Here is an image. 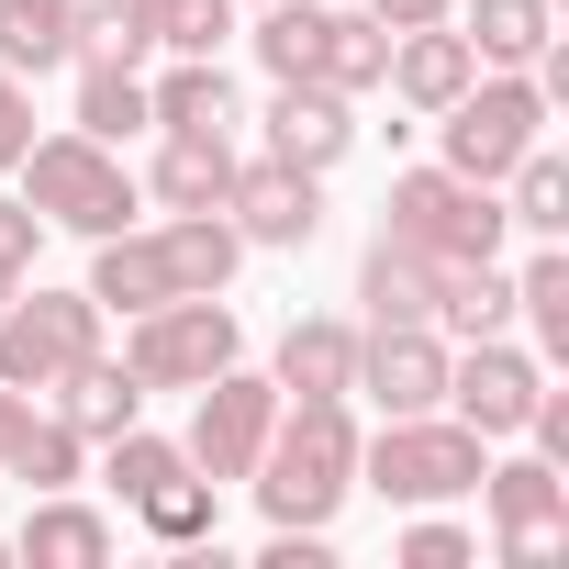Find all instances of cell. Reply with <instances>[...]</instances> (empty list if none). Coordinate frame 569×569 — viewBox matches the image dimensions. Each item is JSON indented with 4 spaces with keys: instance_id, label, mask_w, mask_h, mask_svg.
Instances as JSON below:
<instances>
[{
    "instance_id": "1",
    "label": "cell",
    "mask_w": 569,
    "mask_h": 569,
    "mask_svg": "<svg viewBox=\"0 0 569 569\" xmlns=\"http://www.w3.org/2000/svg\"><path fill=\"white\" fill-rule=\"evenodd\" d=\"M234 268H246V234L223 212H168V223L101 234L79 291L101 313H157V302H190V291H234Z\"/></svg>"
},
{
    "instance_id": "2",
    "label": "cell",
    "mask_w": 569,
    "mask_h": 569,
    "mask_svg": "<svg viewBox=\"0 0 569 569\" xmlns=\"http://www.w3.org/2000/svg\"><path fill=\"white\" fill-rule=\"evenodd\" d=\"M246 491L268 525H336L358 491V402H279Z\"/></svg>"
},
{
    "instance_id": "3",
    "label": "cell",
    "mask_w": 569,
    "mask_h": 569,
    "mask_svg": "<svg viewBox=\"0 0 569 569\" xmlns=\"http://www.w3.org/2000/svg\"><path fill=\"white\" fill-rule=\"evenodd\" d=\"M23 201L46 212V234H123V223H146V190H134V168H123V146H101V134H34L23 146Z\"/></svg>"
},
{
    "instance_id": "4",
    "label": "cell",
    "mask_w": 569,
    "mask_h": 569,
    "mask_svg": "<svg viewBox=\"0 0 569 569\" xmlns=\"http://www.w3.org/2000/svg\"><path fill=\"white\" fill-rule=\"evenodd\" d=\"M491 469V447L458 425V413H391L380 436H358V491H380L391 513H425V502H469Z\"/></svg>"
},
{
    "instance_id": "5",
    "label": "cell",
    "mask_w": 569,
    "mask_h": 569,
    "mask_svg": "<svg viewBox=\"0 0 569 569\" xmlns=\"http://www.w3.org/2000/svg\"><path fill=\"white\" fill-rule=\"evenodd\" d=\"M380 234H402V246H425L436 268H458V257H502V190L491 179H458L447 157H425V168H391V201H380Z\"/></svg>"
},
{
    "instance_id": "6",
    "label": "cell",
    "mask_w": 569,
    "mask_h": 569,
    "mask_svg": "<svg viewBox=\"0 0 569 569\" xmlns=\"http://www.w3.org/2000/svg\"><path fill=\"white\" fill-rule=\"evenodd\" d=\"M547 112H558V101H547L525 68H480V79L436 112V157H447L458 179H491V190H502V168L547 146Z\"/></svg>"
},
{
    "instance_id": "7",
    "label": "cell",
    "mask_w": 569,
    "mask_h": 569,
    "mask_svg": "<svg viewBox=\"0 0 569 569\" xmlns=\"http://www.w3.org/2000/svg\"><path fill=\"white\" fill-rule=\"evenodd\" d=\"M246 358V325L223 291H190V302H157V313H123V369L146 391H201L212 369Z\"/></svg>"
},
{
    "instance_id": "8",
    "label": "cell",
    "mask_w": 569,
    "mask_h": 569,
    "mask_svg": "<svg viewBox=\"0 0 569 569\" xmlns=\"http://www.w3.org/2000/svg\"><path fill=\"white\" fill-rule=\"evenodd\" d=\"M90 347H101V302H90V291H46V279H23V291L0 302V380L34 391V402H46Z\"/></svg>"
},
{
    "instance_id": "9",
    "label": "cell",
    "mask_w": 569,
    "mask_h": 569,
    "mask_svg": "<svg viewBox=\"0 0 569 569\" xmlns=\"http://www.w3.org/2000/svg\"><path fill=\"white\" fill-rule=\"evenodd\" d=\"M480 513H491V558H513V569H547L558 547H569V469H547L536 447H491V469H480Z\"/></svg>"
},
{
    "instance_id": "10",
    "label": "cell",
    "mask_w": 569,
    "mask_h": 569,
    "mask_svg": "<svg viewBox=\"0 0 569 569\" xmlns=\"http://www.w3.org/2000/svg\"><path fill=\"white\" fill-rule=\"evenodd\" d=\"M536 391H547V358H536V347H513V336L447 347V413H458L480 447H513L525 413H536Z\"/></svg>"
},
{
    "instance_id": "11",
    "label": "cell",
    "mask_w": 569,
    "mask_h": 569,
    "mask_svg": "<svg viewBox=\"0 0 569 569\" xmlns=\"http://www.w3.org/2000/svg\"><path fill=\"white\" fill-rule=\"evenodd\" d=\"M268 425H279V380L234 358V369H212V380L190 391V436H179V447H190L201 480H246L257 447H268Z\"/></svg>"
},
{
    "instance_id": "12",
    "label": "cell",
    "mask_w": 569,
    "mask_h": 569,
    "mask_svg": "<svg viewBox=\"0 0 569 569\" xmlns=\"http://www.w3.org/2000/svg\"><path fill=\"white\" fill-rule=\"evenodd\" d=\"M223 223L268 257H302L325 234V168H291V157H234V190H223Z\"/></svg>"
},
{
    "instance_id": "13",
    "label": "cell",
    "mask_w": 569,
    "mask_h": 569,
    "mask_svg": "<svg viewBox=\"0 0 569 569\" xmlns=\"http://www.w3.org/2000/svg\"><path fill=\"white\" fill-rule=\"evenodd\" d=\"M347 402H369L380 425L391 413H447V336L436 325H358V380Z\"/></svg>"
},
{
    "instance_id": "14",
    "label": "cell",
    "mask_w": 569,
    "mask_h": 569,
    "mask_svg": "<svg viewBox=\"0 0 569 569\" xmlns=\"http://www.w3.org/2000/svg\"><path fill=\"white\" fill-rule=\"evenodd\" d=\"M268 157H291V168H347L358 146V101L325 90V79H268Z\"/></svg>"
},
{
    "instance_id": "15",
    "label": "cell",
    "mask_w": 569,
    "mask_h": 569,
    "mask_svg": "<svg viewBox=\"0 0 569 569\" xmlns=\"http://www.w3.org/2000/svg\"><path fill=\"white\" fill-rule=\"evenodd\" d=\"M268 380H279V402H347V380H358V325H347V313H291V325H279Z\"/></svg>"
},
{
    "instance_id": "16",
    "label": "cell",
    "mask_w": 569,
    "mask_h": 569,
    "mask_svg": "<svg viewBox=\"0 0 569 569\" xmlns=\"http://www.w3.org/2000/svg\"><path fill=\"white\" fill-rule=\"evenodd\" d=\"M469 79H480V57H469V34H458V23H413V34H391L380 90H391L402 112H425V123H436V112H447Z\"/></svg>"
},
{
    "instance_id": "17",
    "label": "cell",
    "mask_w": 569,
    "mask_h": 569,
    "mask_svg": "<svg viewBox=\"0 0 569 569\" xmlns=\"http://www.w3.org/2000/svg\"><path fill=\"white\" fill-rule=\"evenodd\" d=\"M46 413H57V425H68L79 447H101V436L146 425V380H134V369H123L112 347H90V358H79V369H68L57 391H46Z\"/></svg>"
},
{
    "instance_id": "18",
    "label": "cell",
    "mask_w": 569,
    "mask_h": 569,
    "mask_svg": "<svg viewBox=\"0 0 569 569\" xmlns=\"http://www.w3.org/2000/svg\"><path fill=\"white\" fill-rule=\"evenodd\" d=\"M157 212H223V190H234V134H157V157H146V179H134Z\"/></svg>"
},
{
    "instance_id": "19",
    "label": "cell",
    "mask_w": 569,
    "mask_h": 569,
    "mask_svg": "<svg viewBox=\"0 0 569 569\" xmlns=\"http://www.w3.org/2000/svg\"><path fill=\"white\" fill-rule=\"evenodd\" d=\"M146 112H157V134H234V68L223 57H168L146 79Z\"/></svg>"
},
{
    "instance_id": "20",
    "label": "cell",
    "mask_w": 569,
    "mask_h": 569,
    "mask_svg": "<svg viewBox=\"0 0 569 569\" xmlns=\"http://www.w3.org/2000/svg\"><path fill=\"white\" fill-rule=\"evenodd\" d=\"M12 558H34V569H101V558H112V513L79 502V491H34Z\"/></svg>"
},
{
    "instance_id": "21",
    "label": "cell",
    "mask_w": 569,
    "mask_h": 569,
    "mask_svg": "<svg viewBox=\"0 0 569 569\" xmlns=\"http://www.w3.org/2000/svg\"><path fill=\"white\" fill-rule=\"evenodd\" d=\"M436 257L425 246H402V234H369V257H358V302H369V325H436Z\"/></svg>"
},
{
    "instance_id": "22",
    "label": "cell",
    "mask_w": 569,
    "mask_h": 569,
    "mask_svg": "<svg viewBox=\"0 0 569 569\" xmlns=\"http://www.w3.org/2000/svg\"><path fill=\"white\" fill-rule=\"evenodd\" d=\"M79 469H90V447L23 391L12 402V425H0V480H23V491H79Z\"/></svg>"
},
{
    "instance_id": "23",
    "label": "cell",
    "mask_w": 569,
    "mask_h": 569,
    "mask_svg": "<svg viewBox=\"0 0 569 569\" xmlns=\"http://www.w3.org/2000/svg\"><path fill=\"white\" fill-rule=\"evenodd\" d=\"M447 23L469 34L480 68H536V57L558 46V0H458Z\"/></svg>"
},
{
    "instance_id": "24",
    "label": "cell",
    "mask_w": 569,
    "mask_h": 569,
    "mask_svg": "<svg viewBox=\"0 0 569 569\" xmlns=\"http://www.w3.org/2000/svg\"><path fill=\"white\" fill-rule=\"evenodd\" d=\"M436 336L469 347V336H513V268L502 257H458L436 279Z\"/></svg>"
},
{
    "instance_id": "25",
    "label": "cell",
    "mask_w": 569,
    "mask_h": 569,
    "mask_svg": "<svg viewBox=\"0 0 569 569\" xmlns=\"http://www.w3.org/2000/svg\"><path fill=\"white\" fill-rule=\"evenodd\" d=\"M513 325L536 336L547 369L569 358V246H558V234H536V257L513 268Z\"/></svg>"
},
{
    "instance_id": "26",
    "label": "cell",
    "mask_w": 569,
    "mask_h": 569,
    "mask_svg": "<svg viewBox=\"0 0 569 569\" xmlns=\"http://www.w3.org/2000/svg\"><path fill=\"white\" fill-rule=\"evenodd\" d=\"M146 57H157L146 0H79V23H68V68H146Z\"/></svg>"
},
{
    "instance_id": "27",
    "label": "cell",
    "mask_w": 569,
    "mask_h": 569,
    "mask_svg": "<svg viewBox=\"0 0 569 569\" xmlns=\"http://www.w3.org/2000/svg\"><path fill=\"white\" fill-rule=\"evenodd\" d=\"M234 34L257 46L268 79H313V57H325V0H257V23H234Z\"/></svg>"
},
{
    "instance_id": "28",
    "label": "cell",
    "mask_w": 569,
    "mask_h": 569,
    "mask_svg": "<svg viewBox=\"0 0 569 569\" xmlns=\"http://www.w3.org/2000/svg\"><path fill=\"white\" fill-rule=\"evenodd\" d=\"M134 525H146L157 547H212V525H223V480H201V469H168V480L134 502Z\"/></svg>"
},
{
    "instance_id": "29",
    "label": "cell",
    "mask_w": 569,
    "mask_h": 569,
    "mask_svg": "<svg viewBox=\"0 0 569 569\" xmlns=\"http://www.w3.org/2000/svg\"><path fill=\"white\" fill-rule=\"evenodd\" d=\"M68 23H79V0H0V68L12 79L68 68Z\"/></svg>"
},
{
    "instance_id": "30",
    "label": "cell",
    "mask_w": 569,
    "mask_h": 569,
    "mask_svg": "<svg viewBox=\"0 0 569 569\" xmlns=\"http://www.w3.org/2000/svg\"><path fill=\"white\" fill-rule=\"evenodd\" d=\"M380 68H391V34H380L369 12H336V0H325V57H313V79H325V90H347V101H369V90H380Z\"/></svg>"
},
{
    "instance_id": "31",
    "label": "cell",
    "mask_w": 569,
    "mask_h": 569,
    "mask_svg": "<svg viewBox=\"0 0 569 569\" xmlns=\"http://www.w3.org/2000/svg\"><path fill=\"white\" fill-rule=\"evenodd\" d=\"M68 123L101 134V146L157 134V112H146V68H79V112H68Z\"/></svg>"
},
{
    "instance_id": "32",
    "label": "cell",
    "mask_w": 569,
    "mask_h": 569,
    "mask_svg": "<svg viewBox=\"0 0 569 569\" xmlns=\"http://www.w3.org/2000/svg\"><path fill=\"white\" fill-rule=\"evenodd\" d=\"M502 223L513 234H569V168H558V146H536V157L502 168Z\"/></svg>"
},
{
    "instance_id": "33",
    "label": "cell",
    "mask_w": 569,
    "mask_h": 569,
    "mask_svg": "<svg viewBox=\"0 0 569 569\" xmlns=\"http://www.w3.org/2000/svg\"><path fill=\"white\" fill-rule=\"evenodd\" d=\"M90 458H101V491H112L123 513H134V502H146V491L168 480V469H190V447H179V436H146V425H123V436H101Z\"/></svg>"
},
{
    "instance_id": "34",
    "label": "cell",
    "mask_w": 569,
    "mask_h": 569,
    "mask_svg": "<svg viewBox=\"0 0 569 569\" xmlns=\"http://www.w3.org/2000/svg\"><path fill=\"white\" fill-rule=\"evenodd\" d=\"M157 57H223L234 46V0H157Z\"/></svg>"
},
{
    "instance_id": "35",
    "label": "cell",
    "mask_w": 569,
    "mask_h": 569,
    "mask_svg": "<svg viewBox=\"0 0 569 569\" xmlns=\"http://www.w3.org/2000/svg\"><path fill=\"white\" fill-rule=\"evenodd\" d=\"M469 558H480V536H469V525H447L436 502L402 525V569H469Z\"/></svg>"
},
{
    "instance_id": "36",
    "label": "cell",
    "mask_w": 569,
    "mask_h": 569,
    "mask_svg": "<svg viewBox=\"0 0 569 569\" xmlns=\"http://www.w3.org/2000/svg\"><path fill=\"white\" fill-rule=\"evenodd\" d=\"M34 257H46V212L12 190V201H0V268H12V279H34Z\"/></svg>"
},
{
    "instance_id": "37",
    "label": "cell",
    "mask_w": 569,
    "mask_h": 569,
    "mask_svg": "<svg viewBox=\"0 0 569 569\" xmlns=\"http://www.w3.org/2000/svg\"><path fill=\"white\" fill-rule=\"evenodd\" d=\"M23 146H34V79H12V68H0V179L23 168Z\"/></svg>"
},
{
    "instance_id": "38",
    "label": "cell",
    "mask_w": 569,
    "mask_h": 569,
    "mask_svg": "<svg viewBox=\"0 0 569 569\" xmlns=\"http://www.w3.org/2000/svg\"><path fill=\"white\" fill-rule=\"evenodd\" d=\"M358 12H369L380 34H413V23H447V12H458V0H358Z\"/></svg>"
},
{
    "instance_id": "39",
    "label": "cell",
    "mask_w": 569,
    "mask_h": 569,
    "mask_svg": "<svg viewBox=\"0 0 569 569\" xmlns=\"http://www.w3.org/2000/svg\"><path fill=\"white\" fill-rule=\"evenodd\" d=\"M12 402H23V391H12V380H0V425H12Z\"/></svg>"
},
{
    "instance_id": "40",
    "label": "cell",
    "mask_w": 569,
    "mask_h": 569,
    "mask_svg": "<svg viewBox=\"0 0 569 569\" xmlns=\"http://www.w3.org/2000/svg\"><path fill=\"white\" fill-rule=\"evenodd\" d=\"M12 291H23V279H12V268H0V302H12Z\"/></svg>"
},
{
    "instance_id": "41",
    "label": "cell",
    "mask_w": 569,
    "mask_h": 569,
    "mask_svg": "<svg viewBox=\"0 0 569 569\" xmlns=\"http://www.w3.org/2000/svg\"><path fill=\"white\" fill-rule=\"evenodd\" d=\"M0 569H12V536H0Z\"/></svg>"
},
{
    "instance_id": "42",
    "label": "cell",
    "mask_w": 569,
    "mask_h": 569,
    "mask_svg": "<svg viewBox=\"0 0 569 569\" xmlns=\"http://www.w3.org/2000/svg\"><path fill=\"white\" fill-rule=\"evenodd\" d=\"M146 12H157V0H146Z\"/></svg>"
}]
</instances>
